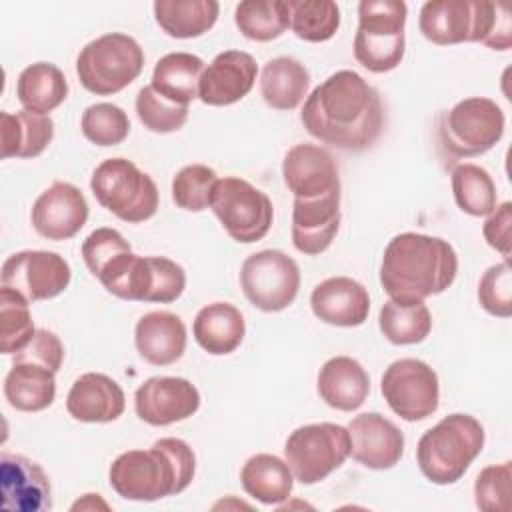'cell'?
<instances>
[{"label":"cell","mask_w":512,"mask_h":512,"mask_svg":"<svg viewBox=\"0 0 512 512\" xmlns=\"http://www.w3.org/2000/svg\"><path fill=\"white\" fill-rule=\"evenodd\" d=\"M452 194L458 208L470 216H488L496 208V184L488 170L462 162L450 172Z\"/></svg>","instance_id":"cell-37"},{"label":"cell","mask_w":512,"mask_h":512,"mask_svg":"<svg viewBox=\"0 0 512 512\" xmlns=\"http://www.w3.org/2000/svg\"><path fill=\"white\" fill-rule=\"evenodd\" d=\"M350 456V434L346 426L332 422L304 424L284 444V458L294 478L316 484L338 470Z\"/></svg>","instance_id":"cell-11"},{"label":"cell","mask_w":512,"mask_h":512,"mask_svg":"<svg viewBox=\"0 0 512 512\" xmlns=\"http://www.w3.org/2000/svg\"><path fill=\"white\" fill-rule=\"evenodd\" d=\"M186 340L188 334L182 318L168 310L144 314L134 328L136 350L152 366H170L180 360Z\"/></svg>","instance_id":"cell-25"},{"label":"cell","mask_w":512,"mask_h":512,"mask_svg":"<svg viewBox=\"0 0 512 512\" xmlns=\"http://www.w3.org/2000/svg\"><path fill=\"white\" fill-rule=\"evenodd\" d=\"M2 286L20 292L26 300H50L62 294L72 278L70 264L58 252L20 250L2 264Z\"/></svg>","instance_id":"cell-14"},{"label":"cell","mask_w":512,"mask_h":512,"mask_svg":"<svg viewBox=\"0 0 512 512\" xmlns=\"http://www.w3.org/2000/svg\"><path fill=\"white\" fill-rule=\"evenodd\" d=\"M90 190L108 212L128 224L150 220L160 202L152 176L126 158L102 160L92 172Z\"/></svg>","instance_id":"cell-7"},{"label":"cell","mask_w":512,"mask_h":512,"mask_svg":"<svg viewBox=\"0 0 512 512\" xmlns=\"http://www.w3.org/2000/svg\"><path fill=\"white\" fill-rule=\"evenodd\" d=\"M406 16L408 6L402 0H362L358 4L354 58L366 70L382 74L402 62Z\"/></svg>","instance_id":"cell-6"},{"label":"cell","mask_w":512,"mask_h":512,"mask_svg":"<svg viewBox=\"0 0 512 512\" xmlns=\"http://www.w3.org/2000/svg\"><path fill=\"white\" fill-rule=\"evenodd\" d=\"M94 508L108 510V504L104 500H100V494H84L82 500L72 504V510H94Z\"/></svg>","instance_id":"cell-48"},{"label":"cell","mask_w":512,"mask_h":512,"mask_svg":"<svg viewBox=\"0 0 512 512\" xmlns=\"http://www.w3.org/2000/svg\"><path fill=\"white\" fill-rule=\"evenodd\" d=\"M418 28L438 46L482 42L492 50L512 46L510 10L486 0H430L420 8Z\"/></svg>","instance_id":"cell-4"},{"label":"cell","mask_w":512,"mask_h":512,"mask_svg":"<svg viewBox=\"0 0 512 512\" xmlns=\"http://www.w3.org/2000/svg\"><path fill=\"white\" fill-rule=\"evenodd\" d=\"M510 462L492 464L480 470L474 482V500L476 506L484 512L508 510L510 506Z\"/></svg>","instance_id":"cell-44"},{"label":"cell","mask_w":512,"mask_h":512,"mask_svg":"<svg viewBox=\"0 0 512 512\" xmlns=\"http://www.w3.org/2000/svg\"><path fill=\"white\" fill-rule=\"evenodd\" d=\"M282 178L294 198H318L340 192L334 156L318 144H296L282 160Z\"/></svg>","instance_id":"cell-18"},{"label":"cell","mask_w":512,"mask_h":512,"mask_svg":"<svg viewBox=\"0 0 512 512\" xmlns=\"http://www.w3.org/2000/svg\"><path fill=\"white\" fill-rule=\"evenodd\" d=\"M484 448V426L470 414L454 412L426 430L416 446L418 468L438 486L458 482Z\"/></svg>","instance_id":"cell-5"},{"label":"cell","mask_w":512,"mask_h":512,"mask_svg":"<svg viewBox=\"0 0 512 512\" xmlns=\"http://www.w3.org/2000/svg\"><path fill=\"white\" fill-rule=\"evenodd\" d=\"M62 360H64V344L54 332L46 328H36L30 342L24 348H20L12 358V362L38 364L52 372L60 370Z\"/></svg>","instance_id":"cell-46"},{"label":"cell","mask_w":512,"mask_h":512,"mask_svg":"<svg viewBox=\"0 0 512 512\" xmlns=\"http://www.w3.org/2000/svg\"><path fill=\"white\" fill-rule=\"evenodd\" d=\"M510 228H512V204L506 200L488 214L482 226L484 240L488 242L490 248L500 252L504 260L510 258Z\"/></svg>","instance_id":"cell-47"},{"label":"cell","mask_w":512,"mask_h":512,"mask_svg":"<svg viewBox=\"0 0 512 512\" xmlns=\"http://www.w3.org/2000/svg\"><path fill=\"white\" fill-rule=\"evenodd\" d=\"M310 72L292 56L268 60L260 72V94L274 110H294L308 96Z\"/></svg>","instance_id":"cell-28"},{"label":"cell","mask_w":512,"mask_h":512,"mask_svg":"<svg viewBox=\"0 0 512 512\" xmlns=\"http://www.w3.org/2000/svg\"><path fill=\"white\" fill-rule=\"evenodd\" d=\"M34 320L30 314V300L20 292L0 288V350L2 354H16L34 336Z\"/></svg>","instance_id":"cell-39"},{"label":"cell","mask_w":512,"mask_h":512,"mask_svg":"<svg viewBox=\"0 0 512 512\" xmlns=\"http://www.w3.org/2000/svg\"><path fill=\"white\" fill-rule=\"evenodd\" d=\"M156 24L172 38L188 40L208 32L220 12L216 0H156L154 2Z\"/></svg>","instance_id":"cell-33"},{"label":"cell","mask_w":512,"mask_h":512,"mask_svg":"<svg viewBox=\"0 0 512 512\" xmlns=\"http://www.w3.org/2000/svg\"><path fill=\"white\" fill-rule=\"evenodd\" d=\"M234 22L242 36L254 42H270L290 28L286 0H244L234 8Z\"/></svg>","instance_id":"cell-36"},{"label":"cell","mask_w":512,"mask_h":512,"mask_svg":"<svg viewBox=\"0 0 512 512\" xmlns=\"http://www.w3.org/2000/svg\"><path fill=\"white\" fill-rule=\"evenodd\" d=\"M478 302L492 316H512V272L508 260L490 266L482 274L478 282Z\"/></svg>","instance_id":"cell-43"},{"label":"cell","mask_w":512,"mask_h":512,"mask_svg":"<svg viewBox=\"0 0 512 512\" xmlns=\"http://www.w3.org/2000/svg\"><path fill=\"white\" fill-rule=\"evenodd\" d=\"M258 64L244 50H224L204 68L198 82V98L208 106H230L252 90Z\"/></svg>","instance_id":"cell-20"},{"label":"cell","mask_w":512,"mask_h":512,"mask_svg":"<svg viewBox=\"0 0 512 512\" xmlns=\"http://www.w3.org/2000/svg\"><path fill=\"white\" fill-rule=\"evenodd\" d=\"M458 274V254L440 236L402 232L384 248L380 284L392 300L418 302L442 294Z\"/></svg>","instance_id":"cell-2"},{"label":"cell","mask_w":512,"mask_h":512,"mask_svg":"<svg viewBox=\"0 0 512 512\" xmlns=\"http://www.w3.org/2000/svg\"><path fill=\"white\" fill-rule=\"evenodd\" d=\"M218 174L206 164H188L172 178V200L188 212H202L210 206V196Z\"/></svg>","instance_id":"cell-42"},{"label":"cell","mask_w":512,"mask_h":512,"mask_svg":"<svg viewBox=\"0 0 512 512\" xmlns=\"http://www.w3.org/2000/svg\"><path fill=\"white\" fill-rule=\"evenodd\" d=\"M68 96V80L64 72L50 62H34L26 66L16 82V98L28 112L50 114Z\"/></svg>","instance_id":"cell-32"},{"label":"cell","mask_w":512,"mask_h":512,"mask_svg":"<svg viewBox=\"0 0 512 512\" xmlns=\"http://www.w3.org/2000/svg\"><path fill=\"white\" fill-rule=\"evenodd\" d=\"M134 106L138 120L144 124V128L156 134L178 132L188 120V106L164 98L152 86H144L138 90Z\"/></svg>","instance_id":"cell-41"},{"label":"cell","mask_w":512,"mask_h":512,"mask_svg":"<svg viewBox=\"0 0 512 512\" xmlns=\"http://www.w3.org/2000/svg\"><path fill=\"white\" fill-rule=\"evenodd\" d=\"M240 482L248 496L262 504L276 506L290 498L294 474L286 460L260 452L244 462L240 470Z\"/></svg>","instance_id":"cell-30"},{"label":"cell","mask_w":512,"mask_h":512,"mask_svg":"<svg viewBox=\"0 0 512 512\" xmlns=\"http://www.w3.org/2000/svg\"><path fill=\"white\" fill-rule=\"evenodd\" d=\"M350 434V456L370 470H390L404 454V434L378 412H364L346 426Z\"/></svg>","instance_id":"cell-17"},{"label":"cell","mask_w":512,"mask_h":512,"mask_svg":"<svg viewBox=\"0 0 512 512\" xmlns=\"http://www.w3.org/2000/svg\"><path fill=\"white\" fill-rule=\"evenodd\" d=\"M310 308L324 324L354 328L366 322L370 312V296L358 280L348 276H332L314 286L310 294Z\"/></svg>","instance_id":"cell-22"},{"label":"cell","mask_w":512,"mask_h":512,"mask_svg":"<svg viewBox=\"0 0 512 512\" xmlns=\"http://www.w3.org/2000/svg\"><path fill=\"white\" fill-rule=\"evenodd\" d=\"M210 210L226 234L240 244L262 240L274 220L272 200L238 176H224L216 180L210 196Z\"/></svg>","instance_id":"cell-10"},{"label":"cell","mask_w":512,"mask_h":512,"mask_svg":"<svg viewBox=\"0 0 512 512\" xmlns=\"http://www.w3.org/2000/svg\"><path fill=\"white\" fill-rule=\"evenodd\" d=\"M204 68V60L196 54L170 52L156 62L150 86L164 98L188 106L198 98V82Z\"/></svg>","instance_id":"cell-34"},{"label":"cell","mask_w":512,"mask_h":512,"mask_svg":"<svg viewBox=\"0 0 512 512\" xmlns=\"http://www.w3.org/2000/svg\"><path fill=\"white\" fill-rule=\"evenodd\" d=\"M184 288L186 272L180 264L164 256H136L120 298L170 304L182 296Z\"/></svg>","instance_id":"cell-23"},{"label":"cell","mask_w":512,"mask_h":512,"mask_svg":"<svg viewBox=\"0 0 512 512\" xmlns=\"http://www.w3.org/2000/svg\"><path fill=\"white\" fill-rule=\"evenodd\" d=\"M194 340L212 356L234 352L246 334L242 312L230 302H212L198 310L192 324Z\"/></svg>","instance_id":"cell-27"},{"label":"cell","mask_w":512,"mask_h":512,"mask_svg":"<svg viewBox=\"0 0 512 512\" xmlns=\"http://www.w3.org/2000/svg\"><path fill=\"white\" fill-rule=\"evenodd\" d=\"M56 372L30 364L12 362L4 378V396L14 410L40 412L52 406L56 398Z\"/></svg>","instance_id":"cell-31"},{"label":"cell","mask_w":512,"mask_h":512,"mask_svg":"<svg viewBox=\"0 0 512 512\" xmlns=\"http://www.w3.org/2000/svg\"><path fill=\"white\" fill-rule=\"evenodd\" d=\"M340 228V192L318 198H294L292 244L306 256L322 254Z\"/></svg>","instance_id":"cell-21"},{"label":"cell","mask_w":512,"mask_h":512,"mask_svg":"<svg viewBox=\"0 0 512 512\" xmlns=\"http://www.w3.org/2000/svg\"><path fill=\"white\" fill-rule=\"evenodd\" d=\"M196 472L194 450L180 438H160L148 450L122 452L108 470L112 490L124 500L154 502L184 492Z\"/></svg>","instance_id":"cell-3"},{"label":"cell","mask_w":512,"mask_h":512,"mask_svg":"<svg viewBox=\"0 0 512 512\" xmlns=\"http://www.w3.org/2000/svg\"><path fill=\"white\" fill-rule=\"evenodd\" d=\"M378 326L384 338L396 346L418 344L432 330V314L424 300L400 302L390 298L380 308Z\"/></svg>","instance_id":"cell-35"},{"label":"cell","mask_w":512,"mask_h":512,"mask_svg":"<svg viewBox=\"0 0 512 512\" xmlns=\"http://www.w3.org/2000/svg\"><path fill=\"white\" fill-rule=\"evenodd\" d=\"M126 408L124 390L116 380L100 372H86L74 380L66 396V410L78 422H114Z\"/></svg>","instance_id":"cell-24"},{"label":"cell","mask_w":512,"mask_h":512,"mask_svg":"<svg viewBox=\"0 0 512 512\" xmlns=\"http://www.w3.org/2000/svg\"><path fill=\"white\" fill-rule=\"evenodd\" d=\"M504 126V112L494 100L470 96L438 116V142L450 158H474L500 142Z\"/></svg>","instance_id":"cell-9"},{"label":"cell","mask_w":512,"mask_h":512,"mask_svg":"<svg viewBox=\"0 0 512 512\" xmlns=\"http://www.w3.org/2000/svg\"><path fill=\"white\" fill-rule=\"evenodd\" d=\"M130 250V242L116 228H96L82 242L84 264L96 278L114 258Z\"/></svg>","instance_id":"cell-45"},{"label":"cell","mask_w":512,"mask_h":512,"mask_svg":"<svg viewBox=\"0 0 512 512\" xmlns=\"http://www.w3.org/2000/svg\"><path fill=\"white\" fill-rule=\"evenodd\" d=\"M144 68L140 44L122 32H108L88 42L76 58L80 84L96 94L110 96L132 84Z\"/></svg>","instance_id":"cell-8"},{"label":"cell","mask_w":512,"mask_h":512,"mask_svg":"<svg viewBox=\"0 0 512 512\" xmlns=\"http://www.w3.org/2000/svg\"><path fill=\"white\" fill-rule=\"evenodd\" d=\"M316 390L330 408L352 412L366 402L370 394V376L358 360L350 356H334L322 364Z\"/></svg>","instance_id":"cell-26"},{"label":"cell","mask_w":512,"mask_h":512,"mask_svg":"<svg viewBox=\"0 0 512 512\" xmlns=\"http://www.w3.org/2000/svg\"><path fill=\"white\" fill-rule=\"evenodd\" d=\"M240 286L254 308L280 312L298 296L300 268L296 260L282 250H260L242 262Z\"/></svg>","instance_id":"cell-12"},{"label":"cell","mask_w":512,"mask_h":512,"mask_svg":"<svg viewBox=\"0 0 512 512\" xmlns=\"http://www.w3.org/2000/svg\"><path fill=\"white\" fill-rule=\"evenodd\" d=\"M380 390L390 410L406 422L432 416L440 404L438 374L418 358L394 360L382 374Z\"/></svg>","instance_id":"cell-13"},{"label":"cell","mask_w":512,"mask_h":512,"mask_svg":"<svg viewBox=\"0 0 512 512\" xmlns=\"http://www.w3.org/2000/svg\"><path fill=\"white\" fill-rule=\"evenodd\" d=\"M2 158H36L54 138V122L46 114L28 110L0 112Z\"/></svg>","instance_id":"cell-29"},{"label":"cell","mask_w":512,"mask_h":512,"mask_svg":"<svg viewBox=\"0 0 512 512\" xmlns=\"http://www.w3.org/2000/svg\"><path fill=\"white\" fill-rule=\"evenodd\" d=\"M2 508L12 512H44L52 508V486L42 466L22 454L0 456Z\"/></svg>","instance_id":"cell-19"},{"label":"cell","mask_w":512,"mask_h":512,"mask_svg":"<svg viewBox=\"0 0 512 512\" xmlns=\"http://www.w3.org/2000/svg\"><path fill=\"white\" fill-rule=\"evenodd\" d=\"M198 408V388L180 376H152L134 392L136 416L150 426L182 422L194 416Z\"/></svg>","instance_id":"cell-15"},{"label":"cell","mask_w":512,"mask_h":512,"mask_svg":"<svg viewBox=\"0 0 512 512\" xmlns=\"http://www.w3.org/2000/svg\"><path fill=\"white\" fill-rule=\"evenodd\" d=\"M290 28L304 42H326L340 28V8L332 0H288Z\"/></svg>","instance_id":"cell-38"},{"label":"cell","mask_w":512,"mask_h":512,"mask_svg":"<svg viewBox=\"0 0 512 512\" xmlns=\"http://www.w3.org/2000/svg\"><path fill=\"white\" fill-rule=\"evenodd\" d=\"M30 220L42 238L70 240L88 220V202L78 186L56 180L34 200Z\"/></svg>","instance_id":"cell-16"},{"label":"cell","mask_w":512,"mask_h":512,"mask_svg":"<svg viewBox=\"0 0 512 512\" xmlns=\"http://www.w3.org/2000/svg\"><path fill=\"white\" fill-rule=\"evenodd\" d=\"M80 128L86 140L96 146L122 144L130 134L128 114L110 102H98L82 112Z\"/></svg>","instance_id":"cell-40"},{"label":"cell","mask_w":512,"mask_h":512,"mask_svg":"<svg viewBox=\"0 0 512 512\" xmlns=\"http://www.w3.org/2000/svg\"><path fill=\"white\" fill-rule=\"evenodd\" d=\"M300 120L316 140L346 150H368L384 130V104L354 70H338L304 100Z\"/></svg>","instance_id":"cell-1"}]
</instances>
